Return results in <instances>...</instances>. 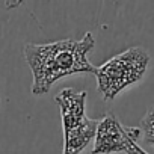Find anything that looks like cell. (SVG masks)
<instances>
[{"instance_id": "cell-2", "label": "cell", "mask_w": 154, "mask_h": 154, "mask_svg": "<svg viewBox=\"0 0 154 154\" xmlns=\"http://www.w3.org/2000/svg\"><path fill=\"white\" fill-rule=\"evenodd\" d=\"M149 59L145 48L131 47L97 66L95 77L101 97L110 101L125 88L142 80L148 69Z\"/></svg>"}, {"instance_id": "cell-4", "label": "cell", "mask_w": 154, "mask_h": 154, "mask_svg": "<svg viewBox=\"0 0 154 154\" xmlns=\"http://www.w3.org/2000/svg\"><path fill=\"white\" fill-rule=\"evenodd\" d=\"M86 91L63 89L56 95V104L60 109L63 131H68L79 124H82L86 116Z\"/></svg>"}, {"instance_id": "cell-1", "label": "cell", "mask_w": 154, "mask_h": 154, "mask_svg": "<svg viewBox=\"0 0 154 154\" xmlns=\"http://www.w3.org/2000/svg\"><path fill=\"white\" fill-rule=\"evenodd\" d=\"M95 47V38L86 32L82 39H60L47 44H26L24 57L32 71V94H47L51 86L66 75L89 72L95 74L88 53Z\"/></svg>"}, {"instance_id": "cell-5", "label": "cell", "mask_w": 154, "mask_h": 154, "mask_svg": "<svg viewBox=\"0 0 154 154\" xmlns=\"http://www.w3.org/2000/svg\"><path fill=\"white\" fill-rule=\"evenodd\" d=\"M98 121L86 118L77 127L63 131V154H80L95 137Z\"/></svg>"}, {"instance_id": "cell-3", "label": "cell", "mask_w": 154, "mask_h": 154, "mask_svg": "<svg viewBox=\"0 0 154 154\" xmlns=\"http://www.w3.org/2000/svg\"><path fill=\"white\" fill-rule=\"evenodd\" d=\"M139 136V128L122 127L113 113H107L98 121L92 154L128 152Z\"/></svg>"}, {"instance_id": "cell-6", "label": "cell", "mask_w": 154, "mask_h": 154, "mask_svg": "<svg viewBox=\"0 0 154 154\" xmlns=\"http://www.w3.org/2000/svg\"><path fill=\"white\" fill-rule=\"evenodd\" d=\"M140 128L143 140L149 145H154V106L148 107L145 116L140 119Z\"/></svg>"}]
</instances>
